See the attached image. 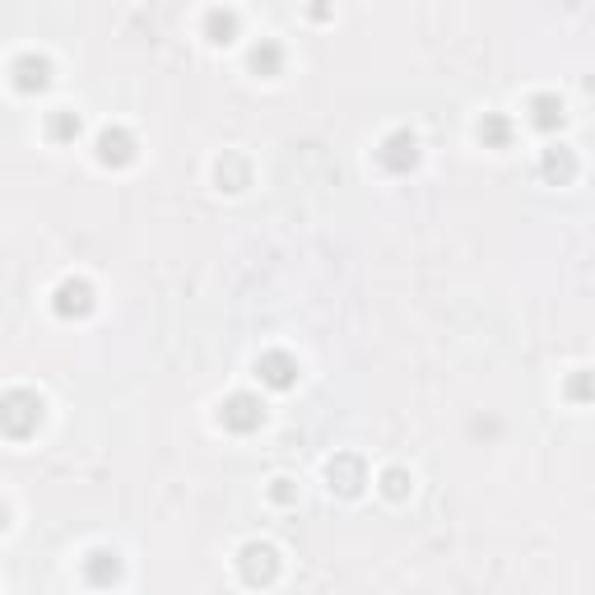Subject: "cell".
<instances>
[{"instance_id": "cell-1", "label": "cell", "mask_w": 595, "mask_h": 595, "mask_svg": "<svg viewBox=\"0 0 595 595\" xmlns=\"http://www.w3.org/2000/svg\"><path fill=\"white\" fill-rule=\"evenodd\" d=\"M223 419L233 423V428H251V423H261V409L251 405V400H242V395H237L233 405L223 409Z\"/></svg>"}, {"instance_id": "cell-2", "label": "cell", "mask_w": 595, "mask_h": 595, "mask_svg": "<svg viewBox=\"0 0 595 595\" xmlns=\"http://www.w3.org/2000/svg\"><path fill=\"white\" fill-rule=\"evenodd\" d=\"M540 126H553V103H540Z\"/></svg>"}]
</instances>
